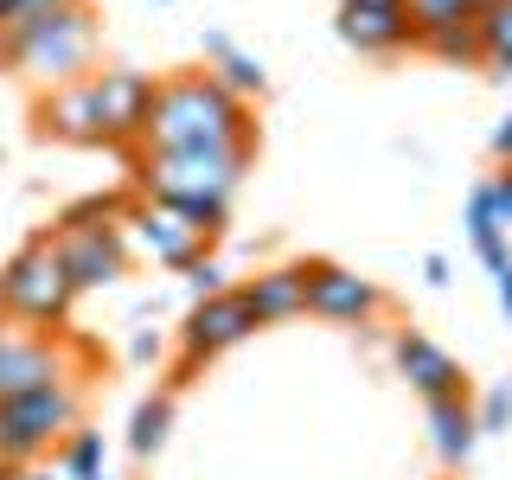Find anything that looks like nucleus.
<instances>
[{"mask_svg":"<svg viewBox=\"0 0 512 480\" xmlns=\"http://www.w3.org/2000/svg\"><path fill=\"white\" fill-rule=\"evenodd\" d=\"M256 122L250 103L231 96L212 71H180L167 84H154V109H148V154H186V148H250Z\"/></svg>","mask_w":512,"mask_h":480,"instance_id":"nucleus-1","label":"nucleus"},{"mask_svg":"<svg viewBox=\"0 0 512 480\" xmlns=\"http://www.w3.org/2000/svg\"><path fill=\"white\" fill-rule=\"evenodd\" d=\"M250 160H256V141L250 148H186V154H148L141 148L135 192L186 212L192 224H205V231L218 237L224 218H231L237 186H244V173H250Z\"/></svg>","mask_w":512,"mask_h":480,"instance_id":"nucleus-2","label":"nucleus"},{"mask_svg":"<svg viewBox=\"0 0 512 480\" xmlns=\"http://www.w3.org/2000/svg\"><path fill=\"white\" fill-rule=\"evenodd\" d=\"M77 308V282H71V263L64 250L52 244V231L32 237L7 256L0 269V314L20 320V327H39V333H58Z\"/></svg>","mask_w":512,"mask_h":480,"instance_id":"nucleus-3","label":"nucleus"},{"mask_svg":"<svg viewBox=\"0 0 512 480\" xmlns=\"http://www.w3.org/2000/svg\"><path fill=\"white\" fill-rule=\"evenodd\" d=\"M84 429V384H52L32 397H7L0 404V474L32 468L45 448H58L64 436Z\"/></svg>","mask_w":512,"mask_h":480,"instance_id":"nucleus-4","label":"nucleus"},{"mask_svg":"<svg viewBox=\"0 0 512 480\" xmlns=\"http://www.w3.org/2000/svg\"><path fill=\"white\" fill-rule=\"evenodd\" d=\"M96 359L90 340H71V333H39V327H0V404L7 397H32L52 391V384L84 378V365Z\"/></svg>","mask_w":512,"mask_h":480,"instance_id":"nucleus-5","label":"nucleus"},{"mask_svg":"<svg viewBox=\"0 0 512 480\" xmlns=\"http://www.w3.org/2000/svg\"><path fill=\"white\" fill-rule=\"evenodd\" d=\"M7 58H13V71H20V77H32V84H45V90L84 84L90 64H96V13L90 7L64 13V20L39 26L32 39H20Z\"/></svg>","mask_w":512,"mask_h":480,"instance_id":"nucleus-6","label":"nucleus"},{"mask_svg":"<svg viewBox=\"0 0 512 480\" xmlns=\"http://www.w3.org/2000/svg\"><path fill=\"white\" fill-rule=\"evenodd\" d=\"M122 231H128V250L148 256V263H160V269L199 263L205 244H212L205 224H192L186 212H173V205H160V199H135V212H128Z\"/></svg>","mask_w":512,"mask_h":480,"instance_id":"nucleus-7","label":"nucleus"},{"mask_svg":"<svg viewBox=\"0 0 512 480\" xmlns=\"http://www.w3.org/2000/svg\"><path fill=\"white\" fill-rule=\"evenodd\" d=\"M250 333H256V314H250L244 288H224V295L192 301V314H186V327H180V372L218 359V352H231V346H244Z\"/></svg>","mask_w":512,"mask_h":480,"instance_id":"nucleus-8","label":"nucleus"},{"mask_svg":"<svg viewBox=\"0 0 512 480\" xmlns=\"http://www.w3.org/2000/svg\"><path fill=\"white\" fill-rule=\"evenodd\" d=\"M96 90V122H103V148H141L154 109V77L148 71H90Z\"/></svg>","mask_w":512,"mask_h":480,"instance_id":"nucleus-9","label":"nucleus"},{"mask_svg":"<svg viewBox=\"0 0 512 480\" xmlns=\"http://www.w3.org/2000/svg\"><path fill=\"white\" fill-rule=\"evenodd\" d=\"M384 308H391V295L359 276V269L346 263H308V314L320 320H340V327H365V320H378Z\"/></svg>","mask_w":512,"mask_h":480,"instance_id":"nucleus-10","label":"nucleus"},{"mask_svg":"<svg viewBox=\"0 0 512 480\" xmlns=\"http://www.w3.org/2000/svg\"><path fill=\"white\" fill-rule=\"evenodd\" d=\"M391 359H397V372L410 378V391L423 397V404H436V397H468V372H461V359L448 346H436L429 333L397 327Z\"/></svg>","mask_w":512,"mask_h":480,"instance_id":"nucleus-11","label":"nucleus"},{"mask_svg":"<svg viewBox=\"0 0 512 480\" xmlns=\"http://www.w3.org/2000/svg\"><path fill=\"white\" fill-rule=\"evenodd\" d=\"M52 244L64 250V263H71L77 295H84V288H116L128 276V263H135L128 231H52Z\"/></svg>","mask_w":512,"mask_h":480,"instance_id":"nucleus-12","label":"nucleus"},{"mask_svg":"<svg viewBox=\"0 0 512 480\" xmlns=\"http://www.w3.org/2000/svg\"><path fill=\"white\" fill-rule=\"evenodd\" d=\"M32 122H39V135L71 141V148H103V122H96L90 77L84 84H64V90H45L39 103H32Z\"/></svg>","mask_w":512,"mask_h":480,"instance_id":"nucleus-13","label":"nucleus"},{"mask_svg":"<svg viewBox=\"0 0 512 480\" xmlns=\"http://www.w3.org/2000/svg\"><path fill=\"white\" fill-rule=\"evenodd\" d=\"M340 39L352 45L359 58H397L416 45V26L404 7H340Z\"/></svg>","mask_w":512,"mask_h":480,"instance_id":"nucleus-14","label":"nucleus"},{"mask_svg":"<svg viewBox=\"0 0 512 480\" xmlns=\"http://www.w3.org/2000/svg\"><path fill=\"white\" fill-rule=\"evenodd\" d=\"M244 301L256 314V327H282V320L308 314V263H276V269H256L244 282Z\"/></svg>","mask_w":512,"mask_h":480,"instance_id":"nucleus-15","label":"nucleus"},{"mask_svg":"<svg viewBox=\"0 0 512 480\" xmlns=\"http://www.w3.org/2000/svg\"><path fill=\"white\" fill-rule=\"evenodd\" d=\"M199 52H205V64H212V77H218V84L231 90V96H244V103H250V96H263V90H269V71H263V58H256V52H244V45H237L231 32L205 26V32H199Z\"/></svg>","mask_w":512,"mask_h":480,"instance_id":"nucleus-16","label":"nucleus"},{"mask_svg":"<svg viewBox=\"0 0 512 480\" xmlns=\"http://www.w3.org/2000/svg\"><path fill=\"white\" fill-rule=\"evenodd\" d=\"M429 442H436L442 468H468V455L480 442V423H474L468 397H436V404H429Z\"/></svg>","mask_w":512,"mask_h":480,"instance_id":"nucleus-17","label":"nucleus"},{"mask_svg":"<svg viewBox=\"0 0 512 480\" xmlns=\"http://www.w3.org/2000/svg\"><path fill=\"white\" fill-rule=\"evenodd\" d=\"M128 212H135V199H128V192H90V199H71V205H64L52 231H122Z\"/></svg>","mask_w":512,"mask_h":480,"instance_id":"nucleus-18","label":"nucleus"},{"mask_svg":"<svg viewBox=\"0 0 512 480\" xmlns=\"http://www.w3.org/2000/svg\"><path fill=\"white\" fill-rule=\"evenodd\" d=\"M416 45H423L429 58H442V64H480V20H474V13L442 20V26L416 32Z\"/></svg>","mask_w":512,"mask_h":480,"instance_id":"nucleus-19","label":"nucleus"},{"mask_svg":"<svg viewBox=\"0 0 512 480\" xmlns=\"http://www.w3.org/2000/svg\"><path fill=\"white\" fill-rule=\"evenodd\" d=\"M167 436H173V391H154L128 423V448H135V461H154L167 448Z\"/></svg>","mask_w":512,"mask_h":480,"instance_id":"nucleus-20","label":"nucleus"},{"mask_svg":"<svg viewBox=\"0 0 512 480\" xmlns=\"http://www.w3.org/2000/svg\"><path fill=\"white\" fill-rule=\"evenodd\" d=\"M480 64L493 71V84H512V0L480 13Z\"/></svg>","mask_w":512,"mask_h":480,"instance_id":"nucleus-21","label":"nucleus"},{"mask_svg":"<svg viewBox=\"0 0 512 480\" xmlns=\"http://www.w3.org/2000/svg\"><path fill=\"white\" fill-rule=\"evenodd\" d=\"M77 7H90V0H13L7 7V26H0V45H20V39H32L39 26H52V20H64V13H77Z\"/></svg>","mask_w":512,"mask_h":480,"instance_id":"nucleus-22","label":"nucleus"},{"mask_svg":"<svg viewBox=\"0 0 512 480\" xmlns=\"http://www.w3.org/2000/svg\"><path fill=\"white\" fill-rule=\"evenodd\" d=\"M103 461H109L103 429H77V436L58 442V474L64 480H96V474H103Z\"/></svg>","mask_w":512,"mask_h":480,"instance_id":"nucleus-23","label":"nucleus"},{"mask_svg":"<svg viewBox=\"0 0 512 480\" xmlns=\"http://www.w3.org/2000/svg\"><path fill=\"white\" fill-rule=\"evenodd\" d=\"M468 244H474V256H480V269H487V276L512 269V244H506V231L487 218V205H474V199H468Z\"/></svg>","mask_w":512,"mask_h":480,"instance_id":"nucleus-24","label":"nucleus"},{"mask_svg":"<svg viewBox=\"0 0 512 480\" xmlns=\"http://www.w3.org/2000/svg\"><path fill=\"white\" fill-rule=\"evenodd\" d=\"M468 199H474V205H487V218L500 224V231H512V167H506V173H493V180H480Z\"/></svg>","mask_w":512,"mask_h":480,"instance_id":"nucleus-25","label":"nucleus"},{"mask_svg":"<svg viewBox=\"0 0 512 480\" xmlns=\"http://www.w3.org/2000/svg\"><path fill=\"white\" fill-rule=\"evenodd\" d=\"M474 423L480 436H500V429H512V384H493L487 397L474 404Z\"/></svg>","mask_w":512,"mask_h":480,"instance_id":"nucleus-26","label":"nucleus"},{"mask_svg":"<svg viewBox=\"0 0 512 480\" xmlns=\"http://www.w3.org/2000/svg\"><path fill=\"white\" fill-rule=\"evenodd\" d=\"M186 288H192V301H205V295H224V263H212V256H199V263H186Z\"/></svg>","mask_w":512,"mask_h":480,"instance_id":"nucleus-27","label":"nucleus"},{"mask_svg":"<svg viewBox=\"0 0 512 480\" xmlns=\"http://www.w3.org/2000/svg\"><path fill=\"white\" fill-rule=\"evenodd\" d=\"M128 359H135V365H154V359H160V333H148V327H141L135 340H128Z\"/></svg>","mask_w":512,"mask_h":480,"instance_id":"nucleus-28","label":"nucleus"},{"mask_svg":"<svg viewBox=\"0 0 512 480\" xmlns=\"http://www.w3.org/2000/svg\"><path fill=\"white\" fill-rule=\"evenodd\" d=\"M493 160H500V167H512V109H506V122L493 128Z\"/></svg>","mask_w":512,"mask_h":480,"instance_id":"nucleus-29","label":"nucleus"},{"mask_svg":"<svg viewBox=\"0 0 512 480\" xmlns=\"http://www.w3.org/2000/svg\"><path fill=\"white\" fill-rule=\"evenodd\" d=\"M423 282H429V288H448V256H442V250L423 256Z\"/></svg>","mask_w":512,"mask_h":480,"instance_id":"nucleus-30","label":"nucleus"},{"mask_svg":"<svg viewBox=\"0 0 512 480\" xmlns=\"http://www.w3.org/2000/svg\"><path fill=\"white\" fill-rule=\"evenodd\" d=\"M493 295H500V308H506V320H512V269H500V276H493Z\"/></svg>","mask_w":512,"mask_h":480,"instance_id":"nucleus-31","label":"nucleus"},{"mask_svg":"<svg viewBox=\"0 0 512 480\" xmlns=\"http://www.w3.org/2000/svg\"><path fill=\"white\" fill-rule=\"evenodd\" d=\"M7 480H52V474H45V468H39V461H32V468H13Z\"/></svg>","mask_w":512,"mask_h":480,"instance_id":"nucleus-32","label":"nucleus"},{"mask_svg":"<svg viewBox=\"0 0 512 480\" xmlns=\"http://www.w3.org/2000/svg\"><path fill=\"white\" fill-rule=\"evenodd\" d=\"M340 7H404V0H340Z\"/></svg>","mask_w":512,"mask_h":480,"instance_id":"nucleus-33","label":"nucleus"},{"mask_svg":"<svg viewBox=\"0 0 512 480\" xmlns=\"http://www.w3.org/2000/svg\"><path fill=\"white\" fill-rule=\"evenodd\" d=\"M461 7H468L474 20H480V13H487V7H500V0H461Z\"/></svg>","mask_w":512,"mask_h":480,"instance_id":"nucleus-34","label":"nucleus"},{"mask_svg":"<svg viewBox=\"0 0 512 480\" xmlns=\"http://www.w3.org/2000/svg\"><path fill=\"white\" fill-rule=\"evenodd\" d=\"M0 71H13V58H7V45H0Z\"/></svg>","mask_w":512,"mask_h":480,"instance_id":"nucleus-35","label":"nucleus"},{"mask_svg":"<svg viewBox=\"0 0 512 480\" xmlns=\"http://www.w3.org/2000/svg\"><path fill=\"white\" fill-rule=\"evenodd\" d=\"M7 7H13V0H0V26H7Z\"/></svg>","mask_w":512,"mask_h":480,"instance_id":"nucleus-36","label":"nucleus"},{"mask_svg":"<svg viewBox=\"0 0 512 480\" xmlns=\"http://www.w3.org/2000/svg\"><path fill=\"white\" fill-rule=\"evenodd\" d=\"M96 480H109V474H96Z\"/></svg>","mask_w":512,"mask_h":480,"instance_id":"nucleus-37","label":"nucleus"},{"mask_svg":"<svg viewBox=\"0 0 512 480\" xmlns=\"http://www.w3.org/2000/svg\"><path fill=\"white\" fill-rule=\"evenodd\" d=\"M160 7H167V0H160Z\"/></svg>","mask_w":512,"mask_h":480,"instance_id":"nucleus-38","label":"nucleus"}]
</instances>
